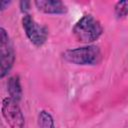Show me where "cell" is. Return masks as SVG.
<instances>
[{"instance_id":"1","label":"cell","mask_w":128,"mask_h":128,"mask_svg":"<svg viewBox=\"0 0 128 128\" xmlns=\"http://www.w3.org/2000/svg\"><path fill=\"white\" fill-rule=\"evenodd\" d=\"M72 33L78 42L89 44L96 41L102 35L103 27L99 20L94 16L87 14L75 23Z\"/></svg>"},{"instance_id":"2","label":"cell","mask_w":128,"mask_h":128,"mask_svg":"<svg viewBox=\"0 0 128 128\" xmlns=\"http://www.w3.org/2000/svg\"><path fill=\"white\" fill-rule=\"evenodd\" d=\"M63 59L69 63L81 66L97 65L102 60V53L98 46L87 45L63 52Z\"/></svg>"},{"instance_id":"3","label":"cell","mask_w":128,"mask_h":128,"mask_svg":"<svg viewBox=\"0 0 128 128\" xmlns=\"http://www.w3.org/2000/svg\"><path fill=\"white\" fill-rule=\"evenodd\" d=\"M22 26L27 38L35 46H42L48 38V29L46 26L39 24L30 14H25L22 18Z\"/></svg>"},{"instance_id":"4","label":"cell","mask_w":128,"mask_h":128,"mask_svg":"<svg viewBox=\"0 0 128 128\" xmlns=\"http://www.w3.org/2000/svg\"><path fill=\"white\" fill-rule=\"evenodd\" d=\"M0 56H1L0 77L4 78L13 67L15 61V54L10 37L3 27L0 28Z\"/></svg>"},{"instance_id":"5","label":"cell","mask_w":128,"mask_h":128,"mask_svg":"<svg viewBox=\"0 0 128 128\" xmlns=\"http://www.w3.org/2000/svg\"><path fill=\"white\" fill-rule=\"evenodd\" d=\"M1 111L6 123L10 128H24L25 119L18 102L14 101L10 97L4 98L2 100Z\"/></svg>"},{"instance_id":"6","label":"cell","mask_w":128,"mask_h":128,"mask_svg":"<svg viewBox=\"0 0 128 128\" xmlns=\"http://www.w3.org/2000/svg\"><path fill=\"white\" fill-rule=\"evenodd\" d=\"M34 5L39 11L46 14H65L68 10L67 6L59 0H36Z\"/></svg>"},{"instance_id":"7","label":"cell","mask_w":128,"mask_h":128,"mask_svg":"<svg viewBox=\"0 0 128 128\" xmlns=\"http://www.w3.org/2000/svg\"><path fill=\"white\" fill-rule=\"evenodd\" d=\"M7 91L9 97L16 102H19L22 97V87L20 84V79L18 76H12L7 82Z\"/></svg>"},{"instance_id":"8","label":"cell","mask_w":128,"mask_h":128,"mask_svg":"<svg viewBox=\"0 0 128 128\" xmlns=\"http://www.w3.org/2000/svg\"><path fill=\"white\" fill-rule=\"evenodd\" d=\"M38 126L39 128H55L52 115L45 110L40 111L38 115Z\"/></svg>"},{"instance_id":"9","label":"cell","mask_w":128,"mask_h":128,"mask_svg":"<svg viewBox=\"0 0 128 128\" xmlns=\"http://www.w3.org/2000/svg\"><path fill=\"white\" fill-rule=\"evenodd\" d=\"M114 13L117 18H124L128 15V1H119L115 4Z\"/></svg>"},{"instance_id":"10","label":"cell","mask_w":128,"mask_h":128,"mask_svg":"<svg viewBox=\"0 0 128 128\" xmlns=\"http://www.w3.org/2000/svg\"><path fill=\"white\" fill-rule=\"evenodd\" d=\"M30 4L31 3L29 1H21L20 2V10H21V12L24 13V15L25 14H28L27 12L30 9Z\"/></svg>"},{"instance_id":"11","label":"cell","mask_w":128,"mask_h":128,"mask_svg":"<svg viewBox=\"0 0 128 128\" xmlns=\"http://www.w3.org/2000/svg\"><path fill=\"white\" fill-rule=\"evenodd\" d=\"M11 2L10 1H1V11L6 9V6H8Z\"/></svg>"}]
</instances>
